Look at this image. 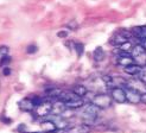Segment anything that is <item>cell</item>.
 <instances>
[{
  "label": "cell",
  "instance_id": "cell-1",
  "mask_svg": "<svg viewBox=\"0 0 146 133\" xmlns=\"http://www.w3.org/2000/svg\"><path fill=\"white\" fill-rule=\"evenodd\" d=\"M99 110L100 108L94 105L93 102H90L89 105H87L86 108L83 109V115H82V119H83V122L88 126H92L98 120V115H99Z\"/></svg>",
  "mask_w": 146,
  "mask_h": 133
},
{
  "label": "cell",
  "instance_id": "cell-2",
  "mask_svg": "<svg viewBox=\"0 0 146 133\" xmlns=\"http://www.w3.org/2000/svg\"><path fill=\"white\" fill-rule=\"evenodd\" d=\"M132 57L134 60V63L143 66L144 64H146V49L141 45V44H138V45L133 47Z\"/></svg>",
  "mask_w": 146,
  "mask_h": 133
},
{
  "label": "cell",
  "instance_id": "cell-3",
  "mask_svg": "<svg viewBox=\"0 0 146 133\" xmlns=\"http://www.w3.org/2000/svg\"><path fill=\"white\" fill-rule=\"evenodd\" d=\"M94 105H96L100 109H106L108 107H111L112 105V96L111 95H107V94H99L95 95L92 101Z\"/></svg>",
  "mask_w": 146,
  "mask_h": 133
},
{
  "label": "cell",
  "instance_id": "cell-4",
  "mask_svg": "<svg viewBox=\"0 0 146 133\" xmlns=\"http://www.w3.org/2000/svg\"><path fill=\"white\" fill-rule=\"evenodd\" d=\"M126 93V101H128L132 105H137L141 101V93L137 89H133V88H126L125 89Z\"/></svg>",
  "mask_w": 146,
  "mask_h": 133
},
{
  "label": "cell",
  "instance_id": "cell-5",
  "mask_svg": "<svg viewBox=\"0 0 146 133\" xmlns=\"http://www.w3.org/2000/svg\"><path fill=\"white\" fill-rule=\"evenodd\" d=\"M51 109H52V103L50 101H43L38 106H36V115L40 118L48 116L51 113Z\"/></svg>",
  "mask_w": 146,
  "mask_h": 133
},
{
  "label": "cell",
  "instance_id": "cell-6",
  "mask_svg": "<svg viewBox=\"0 0 146 133\" xmlns=\"http://www.w3.org/2000/svg\"><path fill=\"white\" fill-rule=\"evenodd\" d=\"M111 96L118 103L126 102V93H125V89H122V88H118V87L113 88L112 92H111Z\"/></svg>",
  "mask_w": 146,
  "mask_h": 133
},
{
  "label": "cell",
  "instance_id": "cell-7",
  "mask_svg": "<svg viewBox=\"0 0 146 133\" xmlns=\"http://www.w3.org/2000/svg\"><path fill=\"white\" fill-rule=\"evenodd\" d=\"M18 107H19L20 110H23V112H32L33 108H35L36 106L33 105L32 99L25 98V99L20 100V101L18 102Z\"/></svg>",
  "mask_w": 146,
  "mask_h": 133
},
{
  "label": "cell",
  "instance_id": "cell-8",
  "mask_svg": "<svg viewBox=\"0 0 146 133\" xmlns=\"http://www.w3.org/2000/svg\"><path fill=\"white\" fill-rule=\"evenodd\" d=\"M116 63L121 66H127L129 64H133L134 60L132 56L128 55V53H121V55L118 56V58H116Z\"/></svg>",
  "mask_w": 146,
  "mask_h": 133
},
{
  "label": "cell",
  "instance_id": "cell-9",
  "mask_svg": "<svg viewBox=\"0 0 146 133\" xmlns=\"http://www.w3.org/2000/svg\"><path fill=\"white\" fill-rule=\"evenodd\" d=\"M68 108H67V106H65V102L57 100L55 103H52V109H51V113H52L54 115H61Z\"/></svg>",
  "mask_w": 146,
  "mask_h": 133
},
{
  "label": "cell",
  "instance_id": "cell-10",
  "mask_svg": "<svg viewBox=\"0 0 146 133\" xmlns=\"http://www.w3.org/2000/svg\"><path fill=\"white\" fill-rule=\"evenodd\" d=\"M50 120H52L55 122L57 130H65V128L68 127V125H69L68 121L65 120V119H63L61 115H54L52 114V116L50 118Z\"/></svg>",
  "mask_w": 146,
  "mask_h": 133
},
{
  "label": "cell",
  "instance_id": "cell-11",
  "mask_svg": "<svg viewBox=\"0 0 146 133\" xmlns=\"http://www.w3.org/2000/svg\"><path fill=\"white\" fill-rule=\"evenodd\" d=\"M123 70H125L126 74H128V75H132V76L139 75V74L143 71L141 66H140L139 64H137V63L129 64V65H127V66H123Z\"/></svg>",
  "mask_w": 146,
  "mask_h": 133
},
{
  "label": "cell",
  "instance_id": "cell-12",
  "mask_svg": "<svg viewBox=\"0 0 146 133\" xmlns=\"http://www.w3.org/2000/svg\"><path fill=\"white\" fill-rule=\"evenodd\" d=\"M89 132H90V126L86 124L76 125V126L68 130V133H89Z\"/></svg>",
  "mask_w": 146,
  "mask_h": 133
},
{
  "label": "cell",
  "instance_id": "cell-13",
  "mask_svg": "<svg viewBox=\"0 0 146 133\" xmlns=\"http://www.w3.org/2000/svg\"><path fill=\"white\" fill-rule=\"evenodd\" d=\"M40 127H42V131L44 133H46V132H54V131L57 130L55 122L52 120H50V119H48L45 121H42L40 122Z\"/></svg>",
  "mask_w": 146,
  "mask_h": 133
},
{
  "label": "cell",
  "instance_id": "cell-14",
  "mask_svg": "<svg viewBox=\"0 0 146 133\" xmlns=\"http://www.w3.org/2000/svg\"><path fill=\"white\" fill-rule=\"evenodd\" d=\"M78 96L74 93V92H62L60 94V96H58L57 100H60V101H63V102H69L71 100H75L77 99Z\"/></svg>",
  "mask_w": 146,
  "mask_h": 133
},
{
  "label": "cell",
  "instance_id": "cell-15",
  "mask_svg": "<svg viewBox=\"0 0 146 133\" xmlns=\"http://www.w3.org/2000/svg\"><path fill=\"white\" fill-rule=\"evenodd\" d=\"M83 105H84V101L81 98H77L69 102H65V106H67L68 109H77V108H81Z\"/></svg>",
  "mask_w": 146,
  "mask_h": 133
},
{
  "label": "cell",
  "instance_id": "cell-16",
  "mask_svg": "<svg viewBox=\"0 0 146 133\" xmlns=\"http://www.w3.org/2000/svg\"><path fill=\"white\" fill-rule=\"evenodd\" d=\"M133 35L135 37H138L140 41L145 39L146 38V25H143V26H137L132 30Z\"/></svg>",
  "mask_w": 146,
  "mask_h": 133
},
{
  "label": "cell",
  "instance_id": "cell-17",
  "mask_svg": "<svg viewBox=\"0 0 146 133\" xmlns=\"http://www.w3.org/2000/svg\"><path fill=\"white\" fill-rule=\"evenodd\" d=\"M72 92H74L78 98H83L87 95V93H88V90H87V88L82 84H76L74 86V88H72Z\"/></svg>",
  "mask_w": 146,
  "mask_h": 133
},
{
  "label": "cell",
  "instance_id": "cell-18",
  "mask_svg": "<svg viewBox=\"0 0 146 133\" xmlns=\"http://www.w3.org/2000/svg\"><path fill=\"white\" fill-rule=\"evenodd\" d=\"M93 57H94V60H95V61H102V60H104V57H105L104 49H102L101 47L96 48L95 50H94V53H93Z\"/></svg>",
  "mask_w": 146,
  "mask_h": 133
},
{
  "label": "cell",
  "instance_id": "cell-19",
  "mask_svg": "<svg viewBox=\"0 0 146 133\" xmlns=\"http://www.w3.org/2000/svg\"><path fill=\"white\" fill-rule=\"evenodd\" d=\"M132 49H133L132 43L128 42V41L125 42V43H122V44H120V48H119V50L121 51V53H131Z\"/></svg>",
  "mask_w": 146,
  "mask_h": 133
},
{
  "label": "cell",
  "instance_id": "cell-20",
  "mask_svg": "<svg viewBox=\"0 0 146 133\" xmlns=\"http://www.w3.org/2000/svg\"><path fill=\"white\" fill-rule=\"evenodd\" d=\"M75 50H76L77 56H82L83 55V51H84V45H83L82 43H76L75 44Z\"/></svg>",
  "mask_w": 146,
  "mask_h": 133
},
{
  "label": "cell",
  "instance_id": "cell-21",
  "mask_svg": "<svg viewBox=\"0 0 146 133\" xmlns=\"http://www.w3.org/2000/svg\"><path fill=\"white\" fill-rule=\"evenodd\" d=\"M128 41V38H126L125 36H123L122 33H120V35H118L116 36V38H115V43L118 44V45H120V44H122V43H125V42H127Z\"/></svg>",
  "mask_w": 146,
  "mask_h": 133
},
{
  "label": "cell",
  "instance_id": "cell-22",
  "mask_svg": "<svg viewBox=\"0 0 146 133\" xmlns=\"http://www.w3.org/2000/svg\"><path fill=\"white\" fill-rule=\"evenodd\" d=\"M11 62V57L10 56H7V55H5V56H3L1 57V60H0V65H7Z\"/></svg>",
  "mask_w": 146,
  "mask_h": 133
},
{
  "label": "cell",
  "instance_id": "cell-23",
  "mask_svg": "<svg viewBox=\"0 0 146 133\" xmlns=\"http://www.w3.org/2000/svg\"><path fill=\"white\" fill-rule=\"evenodd\" d=\"M101 78L106 84H112V82H113V77L111 75H102Z\"/></svg>",
  "mask_w": 146,
  "mask_h": 133
},
{
  "label": "cell",
  "instance_id": "cell-24",
  "mask_svg": "<svg viewBox=\"0 0 146 133\" xmlns=\"http://www.w3.org/2000/svg\"><path fill=\"white\" fill-rule=\"evenodd\" d=\"M9 51H10V48L9 47H6V45H1L0 47V55L1 56H5L9 54Z\"/></svg>",
  "mask_w": 146,
  "mask_h": 133
},
{
  "label": "cell",
  "instance_id": "cell-25",
  "mask_svg": "<svg viewBox=\"0 0 146 133\" xmlns=\"http://www.w3.org/2000/svg\"><path fill=\"white\" fill-rule=\"evenodd\" d=\"M37 50H38V48L36 45H29L26 49V53L27 54H35V53H37Z\"/></svg>",
  "mask_w": 146,
  "mask_h": 133
},
{
  "label": "cell",
  "instance_id": "cell-26",
  "mask_svg": "<svg viewBox=\"0 0 146 133\" xmlns=\"http://www.w3.org/2000/svg\"><path fill=\"white\" fill-rule=\"evenodd\" d=\"M67 26H68V27H70V30H75V29L77 27V24H76V21H75V20H72L71 23H69Z\"/></svg>",
  "mask_w": 146,
  "mask_h": 133
},
{
  "label": "cell",
  "instance_id": "cell-27",
  "mask_svg": "<svg viewBox=\"0 0 146 133\" xmlns=\"http://www.w3.org/2000/svg\"><path fill=\"white\" fill-rule=\"evenodd\" d=\"M57 36L60 37V38H65V37L68 36V32L67 31H60V32L57 33Z\"/></svg>",
  "mask_w": 146,
  "mask_h": 133
},
{
  "label": "cell",
  "instance_id": "cell-28",
  "mask_svg": "<svg viewBox=\"0 0 146 133\" xmlns=\"http://www.w3.org/2000/svg\"><path fill=\"white\" fill-rule=\"evenodd\" d=\"M3 72H4V75H5V76H9L10 74H11V70H10L9 66H5L4 70H3Z\"/></svg>",
  "mask_w": 146,
  "mask_h": 133
},
{
  "label": "cell",
  "instance_id": "cell-29",
  "mask_svg": "<svg viewBox=\"0 0 146 133\" xmlns=\"http://www.w3.org/2000/svg\"><path fill=\"white\" fill-rule=\"evenodd\" d=\"M141 103H144V105H146V93L145 94H141Z\"/></svg>",
  "mask_w": 146,
  "mask_h": 133
},
{
  "label": "cell",
  "instance_id": "cell-30",
  "mask_svg": "<svg viewBox=\"0 0 146 133\" xmlns=\"http://www.w3.org/2000/svg\"><path fill=\"white\" fill-rule=\"evenodd\" d=\"M140 42H141V45L146 49V38H145V39H143V41H140Z\"/></svg>",
  "mask_w": 146,
  "mask_h": 133
},
{
  "label": "cell",
  "instance_id": "cell-31",
  "mask_svg": "<svg viewBox=\"0 0 146 133\" xmlns=\"http://www.w3.org/2000/svg\"><path fill=\"white\" fill-rule=\"evenodd\" d=\"M18 130H19V131H23V130H25V126H24V125H20Z\"/></svg>",
  "mask_w": 146,
  "mask_h": 133
},
{
  "label": "cell",
  "instance_id": "cell-32",
  "mask_svg": "<svg viewBox=\"0 0 146 133\" xmlns=\"http://www.w3.org/2000/svg\"><path fill=\"white\" fill-rule=\"evenodd\" d=\"M46 133H56V132H55V131H54V132H46Z\"/></svg>",
  "mask_w": 146,
  "mask_h": 133
},
{
  "label": "cell",
  "instance_id": "cell-33",
  "mask_svg": "<svg viewBox=\"0 0 146 133\" xmlns=\"http://www.w3.org/2000/svg\"><path fill=\"white\" fill-rule=\"evenodd\" d=\"M32 133H39V132H32Z\"/></svg>",
  "mask_w": 146,
  "mask_h": 133
}]
</instances>
